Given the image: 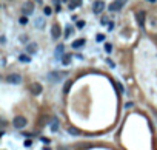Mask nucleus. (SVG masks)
<instances>
[{
  "label": "nucleus",
  "mask_w": 157,
  "mask_h": 150,
  "mask_svg": "<svg viewBox=\"0 0 157 150\" xmlns=\"http://www.w3.org/2000/svg\"><path fill=\"white\" fill-rule=\"evenodd\" d=\"M46 77L51 82H62L65 77H68V71H49Z\"/></svg>",
  "instance_id": "1"
},
{
  "label": "nucleus",
  "mask_w": 157,
  "mask_h": 150,
  "mask_svg": "<svg viewBox=\"0 0 157 150\" xmlns=\"http://www.w3.org/2000/svg\"><path fill=\"white\" fill-rule=\"evenodd\" d=\"M26 124H28V119H26L25 116H15V118L13 119L14 128H25Z\"/></svg>",
  "instance_id": "2"
},
{
  "label": "nucleus",
  "mask_w": 157,
  "mask_h": 150,
  "mask_svg": "<svg viewBox=\"0 0 157 150\" xmlns=\"http://www.w3.org/2000/svg\"><path fill=\"white\" fill-rule=\"evenodd\" d=\"M6 82L8 84H13V85H18V84L22 82V76L18 74V73H11V74L6 76Z\"/></svg>",
  "instance_id": "3"
},
{
  "label": "nucleus",
  "mask_w": 157,
  "mask_h": 150,
  "mask_svg": "<svg viewBox=\"0 0 157 150\" xmlns=\"http://www.w3.org/2000/svg\"><path fill=\"white\" fill-rule=\"evenodd\" d=\"M22 13H23V16H31L32 13H34V5H32V2H25L23 3V6H22Z\"/></svg>",
  "instance_id": "4"
},
{
  "label": "nucleus",
  "mask_w": 157,
  "mask_h": 150,
  "mask_svg": "<svg viewBox=\"0 0 157 150\" xmlns=\"http://www.w3.org/2000/svg\"><path fill=\"white\" fill-rule=\"evenodd\" d=\"M103 10H105V2L103 0H96V2L92 3V11H94L96 14H100Z\"/></svg>",
  "instance_id": "5"
},
{
  "label": "nucleus",
  "mask_w": 157,
  "mask_h": 150,
  "mask_svg": "<svg viewBox=\"0 0 157 150\" xmlns=\"http://www.w3.org/2000/svg\"><path fill=\"white\" fill-rule=\"evenodd\" d=\"M29 91H31L34 96H39V94L43 91V87H42V84H39V82H34V84L29 85Z\"/></svg>",
  "instance_id": "6"
},
{
  "label": "nucleus",
  "mask_w": 157,
  "mask_h": 150,
  "mask_svg": "<svg viewBox=\"0 0 157 150\" xmlns=\"http://www.w3.org/2000/svg\"><path fill=\"white\" fill-rule=\"evenodd\" d=\"M37 50H39V47H37V43L35 42H31V43H28V45L25 47V51H26V54H35Z\"/></svg>",
  "instance_id": "7"
},
{
  "label": "nucleus",
  "mask_w": 157,
  "mask_h": 150,
  "mask_svg": "<svg viewBox=\"0 0 157 150\" xmlns=\"http://www.w3.org/2000/svg\"><path fill=\"white\" fill-rule=\"evenodd\" d=\"M51 36H52V39H55L57 40L60 36H62V31H60V26L57 25V23H54L52 26H51Z\"/></svg>",
  "instance_id": "8"
},
{
  "label": "nucleus",
  "mask_w": 157,
  "mask_h": 150,
  "mask_svg": "<svg viewBox=\"0 0 157 150\" xmlns=\"http://www.w3.org/2000/svg\"><path fill=\"white\" fill-rule=\"evenodd\" d=\"M122 6H123V5H120V3H117V2H113V3H109L108 10H109L111 13H117V11L122 10Z\"/></svg>",
  "instance_id": "9"
},
{
  "label": "nucleus",
  "mask_w": 157,
  "mask_h": 150,
  "mask_svg": "<svg viewBox=\"0 0 157 150\" xmlns=\"http://www.w3.org/2000/svg\"><path fill=\"white\" fill-rule=\"evenodd\" d=\"M34 25H35L37 30H45V19H43V17H37Z\"/></svg>",
  "instance_id": "10"
},
{
  "label": "nucleus",
  "mask_w": 157,
  "mask_h": 150,
  "mask_svg": "<svg viewBox=\"0 0 157 150\" xmlns=\"http://www.w3.org/2000/svg\"><path fill=\"white\" fill-rule=\"evenodd\" d=\"M145 17H146V13L145 11H139L137 13V22H139V25H140V26L145 25Z\"/></svg>",
  "instance_id": "11"
},
{
  "label": "nucleus",
  "mask_w": 157,
  "mask_h": 150,
  "mask_svg": "<svg viewBox=\"0 0 157 150\" xmlns=\"http://www.w3.org/2000/svg\"><path fill=\"white\" fill-rule=\"evenodd\" d=\"M85 43H86V40L85 39H77V40H74L72 43H71V45H72V48H82L83 45H85Z\"/></svg>",
  "instance_id": "12"
},
{
  "label": "nucleus",
  "mask_w": 157,
  "mask_h": 150,
  "mask_svg": "<svg viewBox=\"0 0 157 150\" xmlns=\"http://www.w3.org/2000/svg\"><path fill=\"white\" fill-rule=\"evenodd\" d=\"M83 0H71L69 2V10H74V8H80Z\"/></svg>",
  "instance_id": "13"
},
{
  "label": "nucleus",
  "mask_w": 157,
  "mask_h": 150,
  "mask_svg": "<svg viewBox=\"0 0 157 150\" xmlns=\"http://www.w3.org/2000/svg\"><path fill=\"white\" fill-rule=\"evenodd\" d=\"M18 60L23 62V64H29L31 62V56L29 54H20V56H18Z\"/></svg>",
  "instance_id": "14"
},
{
  "label": "nucleus",
  "mask_w": 157,
  "mask_h": 150,
  "mask_svg": "<svg viewBox=\"0 0 157 150\" xmlns=\"http://www.w3.org/2000/svg\"><path fill=\"white\" fill-rule=\"evenodd\" d=\"M51 130L52 131H57L59 130V121H57V118H52L51 119Z\"/></svg>",
  "instance_id": "15"
},
{
  "label": "nucleus",
  "mask_w": 157,
  "mask_h": 150,
  "mask_svg": "<svg viewBox=\"0 0 157 150\" xmlns=\"http://www.w3.org/2000/svg\"><path fill=\"white\" fill-rule=\"evenodd\" d=\"M71 85H72V81H68L66 84H65V87H63V93H65V94H68V93H69Z\"/></svg>",
  "instance_id": "16"
},
{
  "label": "nucleus",
  "mask_w": 157,
  "mask_h": 150,
  "mask_svg": "<svg viewBox=\"0 0 157 150\" xmlns=\"http://www.w3.org/2000/svg\"><path fill=\"white\" fill-rule=\"evenodd\" d=\"M60 53H63V45H59L57 50H55V56H57V59H60Z\"/></svg>",
  "instance_id": "17"
},
{
  "label": "nucleus",
  "mask_w": 157,
  "mask_h": 150,
  "mask_svg": "<svg viewBox=\"0 0 157 150\" xmlns=\"http://www.w3.org/2000/svg\"><path fill=\"white\" fill-rule=\"evenodd\" d=\"M18 23H20V25H26L28 23V17L26 16H22L20 19H18Z\"/></svg>",
  "instance_id": "18"
},
{
  "label": "nucleus",
  "mask_w": 157,
  "mask_h": 150,
  "mask_svg": "<svg viewBox=\"0 0 157 150\" xmlns=\"http://www.w3.org/2000/svg\"><path fill=\"white\" fill-rule=\"evenodd\" d=\"M43 13H45V16H51L52 10H51V8H49V6H45V8H43Z\"/></svg>",
  "instance_id": "19"
},
{
  "label": "nucleus",
  "mask_w": 157,
  "mask_h": 150,
  "mask_svg": "<svg viewBox=\"0 0 157 150\" xmlns=\"http://www.w3.org/2000/svg\"><path fill=\"white\" fill-rule=\"evenodd\" d=\"M69 60H71L69 56H65V57L62 59V64H63V65H68V64H69Z\"/></svg>",
  "instance_id": "20"
},
{
  "label": "nucleus",
  "mask_w": 157,
  "mask_h": 150,
  "mask_svg": "<svg viewBox=\"0 0 157 150\" xmlns=\"http://www.w3.org/2000/svg\"><path fill=\"white\" fill-rule=\"evenodd\" d=\"M105 51L111 53V51H113V45H111V43H105Z\"/></svg>",
  "instance_id": "21"
},
{
  "label": "nucleus",
  "mask_w": 157,
  "mask_h": 150,
  "mask_svg": "<svg viewBox=\"0 0 157 150\" xmlns=\"http://www.w3.org/2000/svg\"><path fill=\"white\" fill-rule=\"evenodd\" d=\"M96 40H97V42H103V40H105V36H103V34H97V36H96Z\"/></svg>",
  "instance_id": "22"
},
{
  "label": "nucleus",
  "mask_w": 157,
  "mask_h": 150,
  "mask_svg": "<svg viewBox=\"0 0 157 150\" xmlns=\"http://www.w3.org/2000/svg\"><path fill=\"white\" fill-rule=\"evenodd\" d=\"M71 31H72L71 26H66V33H65V37H69V36H71Z\"/></svg>",
  "instance_id": "23"
},
{
  "label": "nucleus",
  "mask_w": 157,
  "mask_h": 150,
  "mask_svg": "<svg viewBox=\"0 0 157 150\" xmlns=\"http://www.w3.org/2000/svg\"><path fill=\"white\" fill-rule=\"evenodd\" d=\"M69 133H71V135H79V130H77V128H72V127H71V128H69Z\"/></svg>",
  "instance_id": "24"
},
{
  "label": "nucleus",
  "mask_w": 157,
  "mask_h": 150,
  "mask_svg": "<svg viewBox=\"0 0 157 150\" xmlns=\"http://www.w3.org/2000/svg\"><path fill=\"white\" fill-rule=\"evenodd\" d=\"M85 26V20H79L77 22V28H83Z\"/></svg>",
  "instance_id": "25"
},
{
  "label": "nucleus",
  "mask_w": 157,
  "mask_h": 150,
  "mask_svg": "<svg viewBox=\"0 0 157 150\" xmlns=\"http://www.w3.org/2000/svg\"><path fill=\"white\" fill-rule=\"evenodd\" d=\"M114 2H117V3H120V5H125L128 0H114Z\"/></svg>",
  "instance_id": "26"
},
{
  "label": "nucleus",
  "mask_w": 157,
  "mask_h": 150,
  "mask_svg": "<svg viewBox=\"0 0 157 150\" xmlns=\"http://www.w3.org/2000/svg\"><path fill=\"white\" fill-rule=\"evenodd\" d=\"M108 28H109V30H113V28H114V23H113V22H109V23H108Z\"/></svg>",
  "instance_id": "27"
},
{
  "label": "nucleus",
  "mask_w": 157,
  "mask_h": 150,
  "mask_svg": "<svg viewBox=\"0 0 157 150\" xmlns=\"http://www.w3.org/2000/svg\"><path fill=\"white\" fill-rule=\"evenodd\" d=\"M0 40H2V43H3V45H5V42H6V37L3 36V34H2V37H0Z\"/></svg>",
  "instance_id": "28"
},
{
  "label": "nucleus",
  "mask_w": 157,
  "mask_h": 150,
  "mask_svg": "<svg viewBox=\"0 0 157 150\" xmlns=\"http://www.w3.org/2000/svg\"><path fill=\"white\" fill-rule=\"evenodd\" d=\"M25 146H26V147H29V146H31V141H29V139L25 141Z\"/></svg>",
  "instance_id": "29"
},
{
  "label": "nucleus",
  "mask_w": 157,
  "mask_h": 150,
  "mask_svg": "<svg viewBox=\"0 0 157 150\" xmlns=\"http://www.w3.org/2000/svg\"><path fill=\"white\" fill-rule=\"evenodd\" d=\"M43 150H51V149H48V147H45V149H43Z\"/></svg>",
  "instance_id": "30"
},
{
  "label": "nucleus",
  "mask_w": 157,
  "mask_h": 150,
  "mask_svg": "<svg viewBox=\"0 0 157 150\" xmlns=\"http://www.w3.org/2000/svg\"><path fill=\"white\" fill-rule=\"evenodd\" d=\"M148 2H151V3H153V2H156V0H148Z\"/></svg>",
  "instance_id": "31"
},
{
  "label": "nucleus",
  "mask_w": 157,
  "mask_h": 150,
  "mask_svg": "<svg viewBox=\"0 0 157 150\" xmlns=\"http://www.w3.org/2000/svg\"><path fill=\"white\" fill-rule=\"evenodd\" d=\"M35 2H39V3H42V0H35Z\"/></svg>",
  "instance_id": "32"
},
{
  "label": "nucleus",
  "mask_w": 157,
  "mask_h": 150,
  "mask_svg": "<svg viewBox=\"0 0 157 150\" xmlns=\"http://www.w3.org/2000/svg\"><path fill=\"white\" fill-rule=\"evenodd\" d=\"M63 2H71V0H63Z\"/></svg>",
  "instance_id": "33"
},
{
  "label": "nucleus",
  "mask_w": 157,
  "mask_h": 150,
  "mask_svg": "<svg viewBox=\"0 0 157 150\" xmlns=\"http://www.w3.org/2000/svg\"><path fill=\"white\" fill-rule=\"evenodd\" d=\"M59 150H66V149H62V147H60V149H59Z\"/></svg>",
  "instance_id": "34"
}]
</instances>
